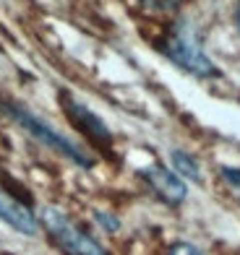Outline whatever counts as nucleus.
Segmentation results:
<instances>
[{
  "label": "nucleus",
  "instance_id": "7ed1b4c3",
  "mask_svg": "<svg viewBox=\"0 0 240 255\" xmlns=\"http://www.w3.org/2000/svg\"><path fill=\"white\" fill-rule=\"evenodd\" d=\"M44 227L58 240V245L71 255H107V250L94 237H89L71 216H65L60 208H44Z\"/></svg>",
  "mask_w": 240,
  "mask_h": 255
},
{
  "label": "nucleus",
  "instance_id": "9d476101",
  "mask_svg": "<svg viewBox=\"0 0 240 255\" xmlns=\"http://www.w3.org/2000/svg\"><path fill=\"white\" fill-rule=\"evenodd\" d=\"M97 219H99V222L105 224V227H107L110 232H112V229H118V219H110V216H105V214H102V211L97 214Z\"/></svg>",
  "mask_w": 240,
  "mask_h": 255
},
{
  "label": "nucleus",
  "instance_id": "423d86ee",
  "mask_svg": "<svg viewBox=\"0 0 240 255\" xmlns=\"http://www.w3.org/2000/svg\"><path fill=\"white\" fill-rule=\"evenodd\" d=\"M0 219L26 237H34L39 232V224H37V219H34V214L24 203H18L16 198H10L5 193H0Z\"/></svg>",
  "mask_w": 240,
  "mask_h": 255
},
{
  "label": "nucleus",
  "instance_id": "0eeeda50",
  "mask_svg": "<svg viewBox=\"0 0 240 255\" xmlns=\"http://www.w3.org/2000/svg\"><path fill=\"white\" fill-rule=\"evenodd\" d=\"M173 167L180 172L183 177H188V180H201V169H199V161L193 159L191 154H186V151H173Z\"/></svg>",
  "mask_w": 240,
  "mask_h": 255
},
{
  "label": "nucleus",
  "instance_id": "f257e3e1",
  "mask_svg": "<svg viewBox=\"0 0 240 255\" xmlns=\"http://www.w3.org/2000/svg\"><path fill=\"white\" fill-rule=\"evenodd\" d=\"M3 110H5L8 118H13L26 133H31L37 141H42L47 148H55L58 154H63L71 161H76L78 167H91V156H86L73 141H68L63 133H58L50 123L39 120L37 115H31L26 107H21V104H16V102H3Z\"/></svg>",
  "mask_w": 240,
  "mask_h": 255
},
{
  "label": "nucleus",
  "instance_id": "6e6552de",
  "mask_svg": "<svg viewBox=\"0 0 240 255\" xmlns=\"http://www.w3.org/2000/svg\"><path fill=\"white\" fill-rule=\"evenodd\" d=\"M167 255H204V253L196 245H191V242H175V245L167 250Z\"/></svg>",
  "mask_w": 240,
  "mask_h": 255
},
{
  "label": "nucleus",
  "instance_id": "20e7f679",
  "mask_svg": "<svg viewBox=\"0 0 240 255\" xmlns=\"http://www.w3.org/2000/svg\"><path fill=\"white\" fill-rule=\"evenodd\" d=\"M60 102H63V110L68 115V120H71L86 138H91L94 143H102V146H110L112 143L110 128L102 123L89 107H84L81 102H76L73 97H68V94H60Z\"/></svg>",
  "mask_w": 240,
  "mask_h": 255
},
{
  "label": "nucleus",
  "instance_id": "f03ea898",
  "mask_svg": "<svg viewBox=\"0 0 240 255\" xmlns=\"http://www.w3.org/2000/svg\"><path fill=\"white\" fill-rule=\"evenodd\" d=\"M162 50L170 60L183 68V71H188L193 76H201V78L217 76V68L212 65L209 57L204 55L196 34H193V29L188 24H178L173 29V34L167 37V42L162 44Z\"/></svg>",
  "mask_w": 240,
  "mask_h": 255
},
{
  "label": "nucleus",
  "instance_id": "1a4fd4ad",
  "mask_svg": "<svg viewBox=\"0 0 240 255\" xmlns=\"http://www.w3.org/2000/svg\"><path fill=\"white\" fill-rule=\"evenodd\" d=\"M222 177L230 188L240 190V167H222Z\"/></svg>",
  "mask_w": 240,
  "mask_h": 255
},
{
  "label": "nucleus",
  "instance_id": "39448f33",
  "mask_svg": "<svg viewBox=\"0 0 240 255\" xmlns=\"http://www.w3.org/2000/svg\"><path fill=\"white\" fill-rule=\"evenodd\" d=\"M141 177L152 185V190L159 195L162 201H167V203H183L186 201V182H183L173 169H167V167H162V164H154V167H146V169H141Z\"/></svg>",
  "mask_w": 240,
  "mask_h": 255
},
{
  "label": "nucleus",
  "instance_id": "9b49d317",
  "mask_svg": "<svg viewBox=\"0 0 240 255\" xmlns=\"http://www.w3.org/2000/svg\"><path fill=\"white\" fill-rule=\"evenodd\" d=\"M235 21H238V29H240V3H238V10H235Z\"/></svg>",
  "mask_w": 240,
  "mask_h": 255
}]
</instances>
